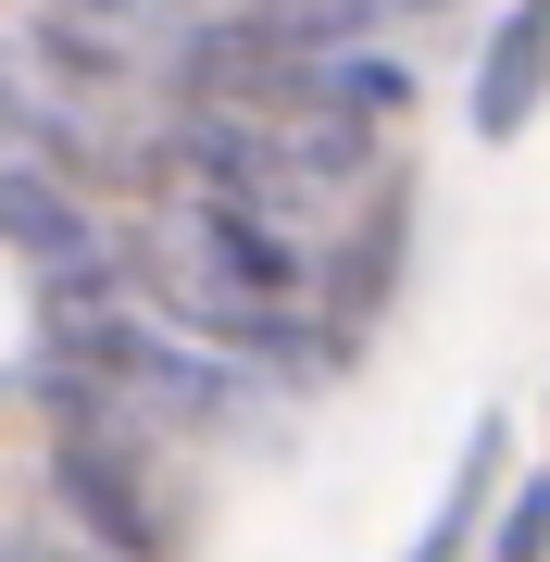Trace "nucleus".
<instances>
[{
  "instance_id": "1",
  "label": "nucleus",
  "mask_w": 550,
  "mask_h": 562,
  "mask_svg": "<svg viewBox=\"0 0 550 562\" xmlns=\"http://www.w3.org/2000/svg\"><path fill=\"white\" fill-rule=\"evenodd\" d=\"M50 501L101 562H176L188 550V501L164 487V438L125 425L88 387H50Z\"/></svg>"
},
{
  "instance_id": "2",
  "label": "nucleus",
  "mask_w": 550,
  "mask_h": 562,
  "mask_svg": "<svg viewBox=\"0 0 550 562\" xmlns=\"http://www.w3.org/2000/svg\"><path fill=\"white\" fill-rule=\"evenodd\" d=\"M550 113V0H501L475 25V63H463V125L475 138H526Z\"/></svg>"
},
{
  "instance_id": "3",
  "label": "nucleus",
  "mask_w": 550,
  "mask_h": 562,
  "mask_svg": "<svg viewBox=\"0 0 550 562\" xmlns=\"http://www.w3.org/2000/svg\"><path fill=\"white\" fill-rule=\"evenodd\" d=\"M489 562H550V462L489 513Z\"/></svg>"
},
{
  "instance_id": "4",
  "label": "nucleus",
  "mask_w": 550,
  "mask_h": 562,
  "mask_svg": "<svg viewBox=\"0 0 550 562\" xmlns=\"http://www.w3.org/2000/svg\"><path fill=\"white\" fill-rule=\"evenodd\" d=\"M13 562H101V550H88V538H76V550H13Z\"/></svg>"
}]
</instances>
